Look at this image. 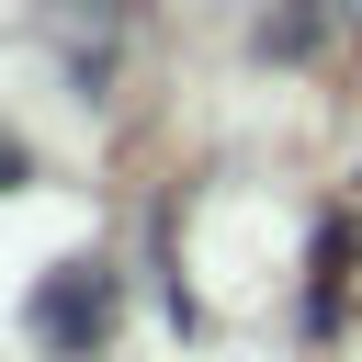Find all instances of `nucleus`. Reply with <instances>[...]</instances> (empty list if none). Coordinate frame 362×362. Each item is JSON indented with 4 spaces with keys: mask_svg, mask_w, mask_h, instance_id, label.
Here are the masks:
<instances>
[{
    "mask_svg": "<svg viewBox=\"0 0 362 362\" xmlns=\"http://www.w3.org/2000/svg\"><path fill=\"white\" fill-rule=\"evenodd\" d=\"M102 317H113V272L102 260H57V283L34 294V339L79 351V339H102Z\"/></svg>",
    "mask_w": 362,
    "mask_h": 362,
    "instance_id": "nucleus-1",
    "label": "nucleus"
},
{
    "mask_svg": "<svg viewBox=\"0 0 362 362\" xmlns=\"http://www.w3.org/2000/svg\"><path fill=\"white\" fill-rule=\"evenodd\" d=\"M11 181H23V136H0V192H11Z\"/></svg>",
    "mask_w": 362,
    "mask_h": 362,
    "instance_id": "nucleus-2",
    "label": "nucleus"
}]
</instances>
